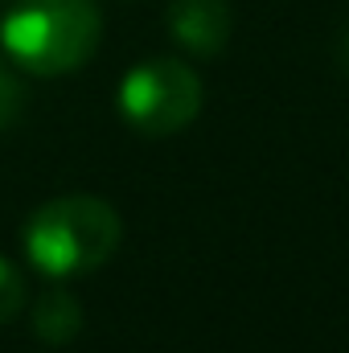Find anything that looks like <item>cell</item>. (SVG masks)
Masks as SVG:
<instances>
[{"instance_id":"2","label":"cell","mask_w":349,"mask_h":353,"mask_svg":"<svg viewBox=\"0 0 349 353\" xmlns=\"http://www.w3.org/2000/svg\"><path fill=\"white\" fill-rule=\"evenodd\" d=\"M103 37L94 0H12L0 21L4 54L37 79H58L87 66Z\"/></svg>"},{"instance_id":"6","label":"cell","mask_w":349,"mask_h":353,"mask_svg":"<svg viewBox=\"0 0 349 353\" xmlns=\"http://www.w3.org/2000/svg\"><path fill=\"white\" fill-rule=\"evenodd\" d=\"M29 304V288H25V275L17 271V263H8L0 255V325L17 321Z\"/></svg>"},{"instance_id":"3","label":"cell","mask_w":349,"mask_h":353,"mask_svg":"<svg viewBox=\"0 0 349 353\" xmlns=\"http://www.w3.org/2000/svg\"><path fill=\"white\" fill-rule=\"evenodd\" d=\"M206 103L201 79L181 58H148L132 66L119 83V115L140 136L185 132Z\"/></svg>"},{"instance_id":"5","label":"cell","mask_w":349,"mask_h":353,"mask_svg":"<svg viewBox=\"0 0 349 353\" xmlns=\"http://www.w3.org/2000/svg\"><path fill=\"white\" fill-rule=\"evenodd\" d=\"M29 325L46 345H70L83 333V304L62 288H46L29 308Z\"/></svg>"},{"instance_id":"1","label":"cell","mask_w":349,"mask_h":353,"mask_svg":"<svg viewBox=\"0 0 349 353\" xmlns=\"http://www.w3.org/2000/svg\"><path fill=\"white\" fill-rule=\"evenodd\" d=\"M123 222L111 201L90 193H66L33 210L25 222V255L46 279L90 275L119 251Z\"/></svg>"},{"instance_id":"4","label":"cell","mask_w":349,"mask_h":353,"mask_svg":"<svg viewBox=\"0 0 349 353\" xmlns=\"http://www.w3.org/2000/svg\"><path fill=\"white\" fill-rule=\"evenodd\" d=\"M165 25L185 54L218 58L235 33V12L226 0H169Z\"/></svg>"},{"instance_id":"8","label":"cell","mask_w":349,"mask_h":353,"mask_svg":"<svg viewBox=\"0 0 349 353\" xmlns=\"http://www.w3.org/2000/svg\"><path fill=\"white\" fill-rule=\"evenodd\" d=\"M341 58H346V66H349V33H346V46H341Z\"/></svg>"},{"instance_id":"7","label":"cell","mask_w":349,"mask_h":353,"mask_svg":"<svg viewBox=\"0 0 349 353\" xmlns=\"http://www.w3.org/2000/svg\"><path fill=\"white\" fill-rule=\"evenodd\" d=\"M21 111H25V87L17 83L12 70L0 66V132H8L21 119Z\"/></svg>"}]
</instances>
